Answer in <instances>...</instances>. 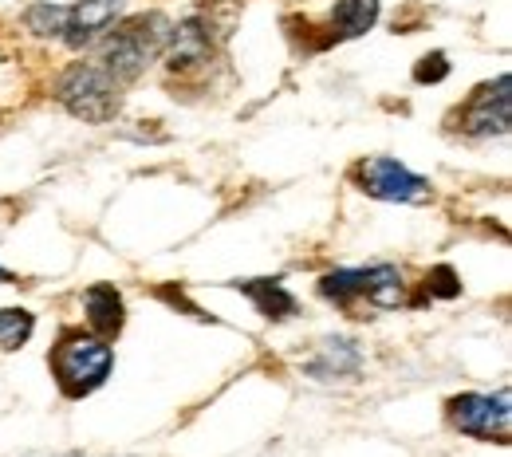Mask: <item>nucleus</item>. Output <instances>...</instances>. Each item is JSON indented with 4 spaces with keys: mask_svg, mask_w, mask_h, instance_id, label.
<instances>
[{
    "mask_svg": "<svg viewBox=\"0 0 512 457\" xmlns=\"http://www.w3.org/2000/svg\"><path fill=\"white\" fill-rule=\"evenodd\" d=\"M111 367H115V351L99 335L67 331L52 351V375L67 398H87L91 391H99L107 383Z\"/></svg>",
    "mask_w": 512,
    "mask_h": 457,
    "instance_id": "f03ea898",
    "label": "nucleus"
},
{
    "mask_svg": "<svg viewBox=\"0 0 512 457\" xmlns=\"http://www.w3.org/2000/svg\"><path fill=\"white\" fill-rule=\"evenodd\" d=\"M355 182L359 190L379 201H402V205H414V201H426L430 197V182L414 170H406L398 158H363L355 166Z\"/></svg>",
    "mask_w": 512,
    "mask_h": 457,
    "instance_id": "39448f33",
    "label": "nucleus"
},
{
    "mask_svg": "<svg viewBox=\"0 0 512 457\" xmlns=\"http://www.w3.org/2000/svg\"><path fill=\"white\" fill-rule=\"evenodd\" d=\"M83 312H87V324L99 339L119 335L127 324V308H123V296L115 284H91L83 292Z\"/></svg>",
    "mask_w": 512,
    "mask_h": 457,
    "instance_id": "1a4fd4ad",
    "label": "nucleus"
},
{
    "mask_svg": "<svg viewBox=\"0 0 512 457\" xmlns=\"http://www.w3.org/2000/svg\"><path fill=\"white\" fill-rule=\"evenodd\" d=\"M233 288L245 292V296L253 300V308L264 316V320H292V316L300 312L296 296H292L280 280H237Z\"/></svg>",
    "mask_w": 512,
    "mask_h": 457,
    "instance_id": "9d476101",
    "label": "nucleus"
},
{
    "mask_svg": "<svg viewBox=\"0 0 512 457\" xmlns=\"http://www.w3.org/2000/svg\"><path fill=\"white\" fill-rule=\"evenodd\" d=\"M512 95H509V75H497L493 83L477 87L461 107H457V131L469 138H493V134H509L512 123Z\"/></svg>",
    "mask_w": 512,
    "mask_h": 457,
    "instance_id": "423d86ee",
    "label": "nucleus"
},
{
    "mask_svg": "<svg viewBox=\"0 0 512 457\" xmlns=\"http://www.w3.org/2000/svg\"><path fill=\"white\" fill-rule=\"evenodd\" d=\"M320 296L339 304V308H347L351 300L363 296V268H339V272L320 276Z\"/></svg>",
    "mask_w": 512,
    "mask_h": 457,
    "instance_id": "ddd939ff",
    "label": "nucleus"
},
{
    "mask_svg": "<svg viewBox=\"0 0 512 457\" xmlns=\"http://www.w3.org/2000/svg\"><path fill=\"white\" fill-rule=\"evenodd\" d=\"M449 422L481 442H509L512 438V410H509V391L501 394H457L449 398Z\"/></svg>",
    "mask_w": 512,
    "mask_h": 457,
    "instance_id": "20e7f679",
    "label": "nucleus"
},
{
    "mask_svg": "<svg viewBox=\"0 0 512 457\" xmlns=\"http://www.w3.org/2000/svg\"><path fill=\"white\" fill-rule=\"evenodd\" d=\"M355 367H359V351H355V343H347V339H331V343H323V359L320 363H312L308 371L320 375V379H331V375H351Z\"/></svg>",
    "mask_w": 512,
    "mask_h": 457,
    "instance_id": "4468645a",
    "label": "nucleus"
},
{
    "mask_svg": "<svg viewBox=\"0 0 512 457\" xmlns=\"http://www.w3.org/2000/svg\"><path fill=\"white\" fill-rule=\"evenodd\" d=\"M209 20L205 16H186L182 24L170 28V40H166V67L170 71H193V67L209 64L213 56V36H209Z\"/></svg>",
    "mask_w": 512,
    "mask_h": 457,
    "instance_id": "0eeeda50",
    "label": "nucleus"
},
{
    "mask_svg": "<svg viewBox=\"0 0 512 457\" xmlns=\"http://www.w3.org/2000/svg\"><path fill=\"white\" fill-rule=\"evenodd\" d=\"M127 0H79L67 8V28H64V40L71 48H87L95 44L123 12Z\"/></svg>",
    "mask_w": 512,
    "mask_h": 457,
    "instance_id": "6e6552de",
    "label": "nucleus"
},
{
    "mask_svg": "<svg viewBox=\"0 0 512 457\" xmlns=\"http://www.w3.org/2000/svg\"><path fill=\"white\" fill-rule=\"evenodd\" d=\"M170 20L162 12H142V16H130L127 24H119L103 44H99V60L107 75H115L119 83L138 79L146 67L154 64L170 40Z\"/></svg>",
    "mask_w": 512,
    "mask_h": 457,
    "instance_id": "f257e3e1",
    "label": "nucleus"
},
{
    "mask_svg": "<svg viewBox=\"0 0 512 457\" xmlns=\"http://www.w3.org/2000/svg\"><path fill=\"white\" fill-rule=\"evenodd\" d=\"M359 300H371L375 308H398L406 300V284H402V272L394 264H375V268H363V296Z\"/></svg>",
    "mask_w": 512,
    "mask_h": 457,
    "instance_id": "f8f14e48",
    "label": "nucleus"
},
{
    "mask_svg": "<svg viewBox=\"0 0 512 457\" xmlns=\"http://www.w3.org/2000/svg\"><path fill=\"white\" fill-rule=\"evenodd\" d=\"M36 331V316L28 308H0V347L20 351Z\"/></svg>",
    "mask_w": 512,
    "mask_h": 457,
    "instance_id": "2eb2a0df",
    "label": "nucleus"
},
{
    "mask_svg": "<svg viewBox=\"0 0 512 457\" xmlns=\"http://www.w3.org/2000/svg\"><path fill=\"white\" fill-rule=\"evenodd\" d=\"M56 99L83 123H111L123 107V83L99 64H75L64 71Z\"/></svg>",
    "mask_w": 512,
    "mask_h": 457,
    "instance_id": "7ed1b4c3",
    "label": "nucleus"
},
{
    "mask_svg": "<svg viewBox=\"0 0 512 457\" xmlns=\"http://www.w3.org/2000/svg\"><path fill=\"white\" fill-rule=\"evenodd\" d=\"M446 75H449V56H446V52H430V56H422V60L414 64V83H422V87L442 83Z\"/></svg>",
    "mask_w": 512,
    "mask_h": 457,
    "instance_id": "a211bd4d",
    "label": "nucleus"
},
{
    "mask_svg": "<svg viewBox=\"0 0 512 457\" xmlns=\"http://www.w3.org/2000/svg\"><path fill=\"white\" fill-rule=\"evenodd\" d=\"M24 28L36 32V36H64L67 28V4H52V0H40L24 12Z\"/></svg>",
    "mask_w": 512,
    "mask_h": 457,
    "instance_id": "dca6fc26",
    "label": "nucleus"
},
{
    "mask_svg": "<svg viewBox=\"0 0 512 457\" xmlns=\"http://www.w3.org/2000/svg\"><path fill=\"white\" fill-rule=\"evenodd\" d=\"M426 296H438V300H453L461 296V276L449 268V264H438L426 272Z\"/></svg>",
    "mask_w": 512,
    "mask_h": 457,
    "instance_id": "f3484780",
    "label": "nucleus"
},
{
    "mask_svg": "<svg viewBox=\"0 0 512 457\" xmlns=\"http://www.w3.org/2000/svg\"><path fill=\"white\" fill-rule=\"evenodd\" d=\"M379 20V0H335L331 8V36L327 40H355L367 36Z\"/></svg>",
    "mask_w": 512,
    "mask_h": 457,
    "instance_id": "9b49d317",
    "label": "nucleus"
},
{
    "mask_svg": "<svg viewBox=\"0 0 512 457\" xmlns=\"http://www.w3.org/2000/svg\"><path fill=\"white\" fill-rule=\"evenodd\" d=\"M0 280H12V276H8V272H4V268H0Z\"/></svg>",
    "mask_w": 512,
    "mask_h": 457,
    "instance_id": "6ab92c4d",
    "label": "nucleus"
}]
</instances>
